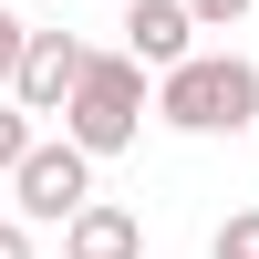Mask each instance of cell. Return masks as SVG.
<instances>
[{
  "label": "cell",
  "mask_w": 259,
  "mask_h": 259,
  "mask_svg": "<svg viewBox=\"0 0 259 259\" xmlns=\"http://www.w3.org/2000/svg\"><path fill=\"white\" fill-rule=\"evenodd\" d=\"M156 124H177V135H249L259 124V62L249 52H187L177 73H156Z\"/></svg>",
  "instance_id": "1"
},
{
  "label": "cell",
  "mask_w": 259,
  "mask_h": 259,
  "mask_svg": "<svg viewBox=\"0 0 259 259\" xmlns=\"http://www.w3.org/2000/svg\"><path fill=\"white\" fill-rule=\"evenodd\" d=\"M145 114H156L145 73H135L124 52H94V62H83V83H73V104H62V135L104 166V156H124V145L145 135Z\"/></svg>",
  "instance_id": "2"
},
{
  "label": "cell",
  "mask_w": 259,
  "mask_h": 259,
  "mask_svg": "<svg viewBox=\"0 0 259 259\" xmlns=\"http://www.w3.org/2000/svg\"><path fill=\"white\" fill-rule=\"evenodd\" d=\"M83 197H94V156L73 135H31V156L11 166V218L21 228H62Z\"/></svg>",
  "instance_id": "3"
},
{
  "label": "cell",
  "mask_w": 259,
  "mask_h": 259,
  "mask_svg": "<svg viewBox=\"0 0 259 259\" xmlns=\"http://www.w3.org/2000/svg\"><path fill=\"white\" fill-rule=\"evenodd\" d=\"M83 62H94V52H83V41L73 31H31V41H21V62H11V104H21V114H62V104H73V83H83Z\"/></svg>",
  "instance_id": "4"
},
{
  "label": "cell",
  "mask_w": 259,
  "mask_h": 259,
  "mask_svg": "<svg viewBox=\"0 0 259 259\" xmlns=\"http://www.w3.org/2000/svg\"><path fill=\"white\" fill-rule=\"evenodd\" d=\"M114 31H124V62H135L145 83H156V73H177V62L197 52V21H187V0H124V21H114Z\"/></svg>",
  "instance_id": "5"
},
{
  "label": "cell",
  "mask_w": 259,
  "mask_h": 259,
  "mask_svg": "<svg viewBox=\"0 0 259 259\" xmlns=\"http://www.w3.org/2000/svg\"><path fill=\"white\" fill-rule=\"evenodd\" d=\"M62 259H145V218L114 207V197H83L62 218Z\"/></svg>",
  "instance_id": "6"
},
{
  "label": "cell",
  "mask_w": 259,
  "mask_h": 259,
  "mask_svg": "<svg viewBox=\"0 0 259 259\" xmlns=\"http://www.w3.org/2000/svg\"><path fill=\"white\" fill-rule=\"evenodd\" d=\"M207 259H259V207H239V218H218V239H207Z\"/></svg>",
  "instance_id": "7"
},
{
  "label": "cell",
  "mask_w": 259,
  "mask_h": 259,
  "mask_svg": "<svg viewBox=\"0 0 259 259\" xmlns=\"http://www.w3.org/2000/svg\"><path fill=\"white\" fill-rule=\"evenodd\" d=\"M31 135H41V124H31V114H21V104H11V94H0V177H11V166H21V156H31Z\"/></svg>",
  "instance_id": "8"
},
{
  "label": "cell",
  "mask_w": 259,
  "mask_h": 259,
  "mask_svg": "<svg viewBox=\"0 0 259 259\" xmlns=\"http://www.w3.org/2000/svg\"><path fill=\"white\" fill-rule=\"evenodd\" d=\"M249 11H259V0H187V21H197V31H239Z\"/></svg>",
  "instance_id": "9"
},
{
  "label": "cell",
  "mask_w": 259,
  "mask_h": 259,
  "mask_svg": "<svg viewBox=\"0 0 259 259\" xmlns=\"http://www.w3.org/2000/svg\"><path fill=\"white\" fill-rule=\"evenodd\" d=\"M21 41H31V21H21L11 0H0V94H11V62H21Z\"/></svg>",
  "instance_id": "10"
},
{
  "label": "cell",
  "mask_w": 259,
  "mask_h": 259,
  "mask_svg": "<svg viewBox=\"0 0 259 259\" xmlns=\"http://www.w3.org/2000/svg\"><path fill=\"white\" fill-rule=\"evenodd\" d=\"M0 259H41V249H31V228H21V218H0Z\"/></svg>",
  "instance_id": "11"
}]
</instances>
